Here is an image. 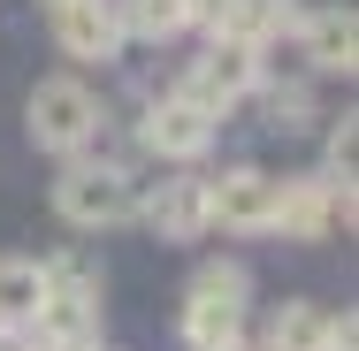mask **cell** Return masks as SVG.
I'll return each mask as SVG.
<instances>
[{"mask_svg":"<svg viewBox=\"0 0 359 351\" xmlns=\"http://www.w3.org/2000/svg\"><path fill=\"white\" fill-rule=\"evenodd\" d=\"M23 130L39 153H62V160H84L100 145V92L84 76H39L31 99H23Z\"/></svg>","mask_w":359,"mask_h":351,"instance_id":"obj_1","label":"cell"},{"mask_svg":"<svg viewBox=\"0 0 359 351\" xmlns=\"http://www.w3.org/2000/svg\"><path fill=\"white\" fill-rule=\"evenodd\" d=\"M138 221L161 245H199L207 237V176H168L138 199Z\"/></svg>","mask_w":359,"mask_h":351,"instance_id":"obj_8","label":"cell"},{"mask_svg":"<svg viewBox=\"0 0 359 351\" xmlns=\"http://www.w3.org/2000/svg\"><path fill=\"white\" fill-rule=\"evenodd\" d=\"M39 298H46L39 260H0V329H31Z\"/></svg>","mask_w":359,"mask_h":351,"instance_id":"obj_14","label":"cell"},{"mask_svg":"<svg viewBox=\"0 0 359 351\" xmlns=\"http://www.w3.org/2000/svg\"><path fill=\"white\" fill-rule=\"evenodd\" d=\"M276 229L290 245H321L329 229H352V176H283L276 184Z\"/></svg>","mask_w":359,"mask_h":351,"instance_id":"obj_4","label":"cell"},{"mask_svg":"<svg viewBox=\"0 0 359 351\" xmlns=\"http://www.w3.org/2000/svg\"><path fill=\"white\" fill-rule=\"evenodd\" d=\"M207 229H229V237H268L276 229V176L268 168H222L207 176Z\"/></svg>","mask_w":359,"mask_h":351,"instance_id":"obj_6","label":"cell"},{"mask_svg":"<svg viewBox=\"0 0 359 351\" xmlns=\"http://www.w3.org/2000/svg\"><path fill=\"white\" fill-rule=\"evenodd\" d=\"M229 351H245V344H229Z\"/></svg>","mask_w":359,"mask_h":351,"instance_id":"obj_20","label":"cell"},{"mask_svg":"<svg viewBox=\"0 0 359 351\" xmlns=\"http://www.w3.org/2000/svg\"><path fill=\"white\" fill-rule=\"evenodd\" d=\"M115 23H123V39L168 46V39L191 31V8H184V0H115Z\"/></svg>","mask_w":359,"mask_h":351,"instance_id":"obj_13","label":"cell"},{"mask_svg":"<svg viewBox=\"0 0 359 351\" xmlns=\"http://www.w3.org/2000/svg\"><path fill=\"white\" fill-rule=\"evenodd\" d=\"M260 115H268V130H313V123H321L313 84H268V92H260Z\"/></svg>","mask_w":359,"mask_h":351,"instance_id":"obj_15","label":"cell"},{"mask_svg":"<svg viewBox=\"0 0 359 351\" xmlns=\"http://www.w3.org/2000/svg\"><path fill=\"white\" fill-rule=\"evenodd\" d=\"M298 39H306L313 76H352L359 69V15L352 8H313V15L298 23Z\"/></svg>","mask_w":359,"mask_h":351,"instance_id":"obj_10","label":"cell"},{"mask_svg":"<svg viewBox=\"0 0 359 351\" xmlns=\"http://www.w3.org/2000/svg\"><path fill=\"white\" fill-rule=\"evenodd\" d=\"M245 305H252V268L245 260H207L184 290V344L191 351H229L245 336Z\"/></svg>","mask_w":359,"mask_h":351,"instance_id":"obj_2","label":"cell"},{"mask_svg":"<svg viewBox=\"0 0 359 351\" xmlns=\"http://www.w3.org/2000/svg\"><path fill=\"white\" fill-rule=\"evenodd\" d=\"M46 8H62V0H46Z\"/></svg>","mask_w":359,"mask_h":351,"instance_id":"obj_19","label":"cell"},{"mask_svg":"<svg viewBox=\"0 0 359 351\" xmlns=\"http://www.w3.org/2000/svg\"><path fill=\"white\" fill-rule=\"evenodd\" d=\"M199 115H229L237 99H252L260 92V54L252 46H237V39H207V54L199 62H184V84H176Z\"/></svg>","mask_w":359,"mask_h":351,"instance_id":"obj_5","label":"cell"},{"mask_svg":"<svg viewBox=\"0 0 359 351\" xmlns=\"http://www.w3.org/2000/svg\"><path fill=\"white\" fill-rule=\"evenodd\" d=\"M0 351H39V344H31V329H0Z\"/></svg>","mask_w":359,"mask_h":351,"instance_id":"obj_18","label":"cell"},{"mask_svg":"<svg viewBox=\"0 0 359 351\" xmlns=\"http://www.w3.org/2000/svg\"><path fill=\"white\" fill-rule=\"evenodd\" d=\"M54 46L69 62H115L123 54V23H115V0H62L54 8Z\"/></svg>","mask_w":359,"mask_h":351,"instance_id":"obj_9","label":"cell"},{"mask_svg":"<svg viewBox=\"0 0 359 351\" xmlns=\"http://www.w3.org/2000/svg\"><path fill=\"white\" fill-rule=\"evenodd\" d=\"M306 23V0H229V15H222L215 39H237V46H268V39H283V31H298Z\"/></svg>","mask_w":359,"mask_h":351,"instance_id":"obj_11","label":"cell"},{"mask_svg":"<svg viewBox=\"0 0 359 351\" xmlns=\"http://www.w3.org/2000/svg\"><path fill=\"white\" fill-rule=\"evenodd\" d=\"M54 214L69 221V229H123V221H138V184H130V168L123 160H62V176H54Z\"/></svg>","mask_w":359,"mask_h":351,"instance_id":"obj_3","label":"cell"},{"mask_svg":"<svg viewBox=\"0 0 359 351\" xmlns=\"http://www.w3.org/2000/svg\"><path fill=\"white\" fill-rule=\"evenodd\" d=\"M352 145H359V123H352V115L329 123V168H321V176H352Z\"/></svg>","mask_w":359,"mask_h":351,"instance_id":"obj_16","label":"cell"},{"mask_svg":"<svg viewBox=\"0 0 359 351\" xmlns=\"http://www.w3.org/2000/svg\"><path fill=\"white\" fill-rule=\"evenodd\" d=\"M184 8H191V31H207V39H215L222 15H229V0H184Z\"/></svg>","mask_w":359,"mask_h":351,"instance_id":"obj_17","label":"cell"},{"mask_svg":"<svg viewBox=\"0 0 359 351\" xmlns=\"http://www.w3.org/2000/svg\"><path fill=\"white\" fill-rule=\"evenodd\" d=\"M260 351H337V313L313 305V298H283Z\"/></svg>","mask_w":359,"mask_h":351,"instance_id":"obj_12","label":"cell"},{"mask_svg":"<svg viewBox=\"0 0 359 351\" xmlns=\"http://www.w3.org/2000/svg\"><path fill=\"white\" fill-rule=\"evenodd\" d=\"M215 115H199L184 92H161L153 107H145V123H138V145L153 153V160H176V168H191V160H207L215 153Z\"/></svg>","mask_w":359,"mask_h":351,"instance_id":"obj_7","label":"cell"}]
</instances>
